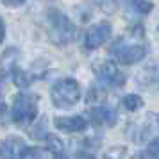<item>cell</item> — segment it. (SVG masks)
Here are the masks:
<instances>
[{
  "label": "cell",
  "mask_w": 159,
  "mask_h": 159,
  "mask_svg": "<svg viewBox=\"0 0 159 159\" xmlns=\"http://www.w3.org/2000/svg\"><path fill=\"white\" fill-rule=\"evenodd\" d=\"M48 38L56 47H66L77 38V27L63 11H48Z\"/></svg>",
  "instance_id": "cell-1"
},
{
  "label": "cell",
  "mask_w": 159,
  "mask_h": 159,
  "mask_svg": "<svg viewBox=\"0 0 159 159\" xmlns=\"http://www.w3.org/2000/svg\"><path fill=\"white\" fill-rule=\"evenodd\" d=\"M11 118L18 127H30L38 118V95L30 93H18L13 98V109Z\"/></svg>",
  "instance_id": "cell-2"
},
{
  "label": "cell",
  "mask_w": 159,
  "mask_h": 159,
  "mask_svg": "<svg viewBox=\"0 0 159 159\" xmlns=\"http://www.w3.org/2000/svg\"><path fill=\"white\" fill-rule=\"evenodd\" d=\"M52 104L59 109H70L80 100V86L72 77L61 79L54 82L50 88Z\"/></svg>",
  "instance_id": "cell-3"
},
{
  "label": "cell",
  "mask_w": 159,
  "mask_h": 159,
  "mask_svg": "<svg viewBox=\"0 0 159 159\" xmlns=\"http://www.w3.org/2000/svg\"><path fill=\"white\" fill-rule=\"evenodd\" d=\"M111 56L115 59L118 65H123V66H132L143 61L145 56H147V48L145 45H139V43H125L123 39H118L113 47H111Z\"/></svg>",
  "instance_id": "cell-4"
},
{
  "label": "cell",
  "mask_w": 159,
  "mask_h": 159,
  "mask_svg": "<svg viewBox=\"0 0 159 159\" xmlns=\"http://www.w3.org/2000/svg\"><path fill=\"white\" fill-rule=\"evenodd\" d=\"M91 68H93L95 77L100 84H107V86H113V88L125 86L127 79L113 61H95Z\"/></svg>",
  "instance_id": "cell-5"
},
{
  "label": "cell",
  "mask_w": 159,
  "mask_h": 159,
  "mask_svg": "<svg viewBox=\"0 0 159 159\" xmlns=\"http://www.w3.org/2000/svg\"><path fill=\"white\" fill-rule=\"evenodd\" d=\"M157 130H159V115L152 111V113H147V115H145L143 120L132 123L129 134H130V138H132L134 143H145V141H148L152 138V134L157 132Z\"/></svg>",
  "instance_id": "cell-6"
},
{
  "label": "cell",
  "mask_w": 159,
  "mask_h": 159,
  "mask_svg": "<svg viewBox=\"0 0 159 159\" xmlns=\"http://www.w3.org/2000/svg\"><path fill=\"white\" fill-rule=\"evenodd\" d=\"M111 34H113V27L107 20H102V22L91 25L86 32V38H84L86 50H97L111 38Z\"/></svg>",
  "instance_id": "cell-7"
},
{
  "label": "cell",
  "mask_w": 159,
  "mask_h": 159,
  "mask_svg": "<svg viewBox=\"0 0 159 159\" xmlns=\"http://www.w3.org/2000/svg\"><path fill=\"white\" fill-rule=\"evenodd\" d=\"M27 145L22 138L9 136L0 141V159H20Z\"/></svg>",
  "instance_id": "cell-8"
},
{
  "label": "cell",
  "mask_w": 159,
  "mask_h": 159,
  "mask_svg": "<svg viewBox=\"0 0 159 159\" xmlns=\"http://www.w3.org/2000/svg\"><path fill=\"white\" fill-rule=\"evenodd\" d=\"M89 123H93L97 127H102V125H115L116 120H118V115H116L115 109H111L109 106H95V107L89 109Z\"/></svg>",
  "instance_id": "cell-9"
},
{
  "label": "cell",
  "mask_w": 159,
  "mask_h": 159,
  "mask_svg": "<svg viewBox=\"0 0 159 159\" xmlns=\"http://www.w3.org/2000/svg\"><path fill=\"white\" fill-rule=\"evenodd\" d=\"M54 125L63 132H82L88 127V120L84 116L75 115V116H56L54 118Z\"/></svg>",
  "instance_id": "cell-10"
},
{
  "label": "cell",
  "mask_w": 159,
  "mask_h": 159,
  "mask_svg": "<svg viewBox=\"0 0 159 159\" xmlns=\"http://www.w3.org/2000/svg\"><path fill=\"white\" fill-rule=\"evenodd\" d=\"M20 57V50L16 47H9L4 50V54L0 56V80H6L9 75H13Z\"/></svg>",
  "instance_id": "cell-11"
},
{
  "label": "cell",
  "mask_w": 159,
  "mask_h": 159,
  "mask_svg": "<svg viewBox=\"0 0 159 159\" xmlns=\"http://www.w3.org/2000/svg\"><path fill=\"white\" fill-rule=\"evenodd\" d=\"M157 68H159V65H148L147 68H143L136 77L138 84L143 86V88H150V84H156V79H157Z\"/></svg>",
  "instance_id": "cell-12"
},
{
  "label": "cell",
  "mask_w": 159,
  "mask_h": 159,
  "mask_svg": "<svg viewBox=\"0 0 159 159\" xmlns=\"http://www.w3.org/2000/svg\"><path fill=\"white\" fill-rule=\"evenodd\" d=\"M45 147H47V150L54 154V156H61L63 152H65V143H63V139L56 134H47L45 136Z\"/></svg>",
  "instance_id": "cell-13"
},
{
  "label": "cell",
  "mask_w": 159,
  "mask_h": 159,
  "mask_svg": "<svg viewBox=\"0 0 159 159\" xmlns=\"http://www.w3.org/2000/svg\"><path fill=\"white\" fill-rule=\"evenodd\" d=\"M13 80H15V84L18 88H29L32 82H34V77H32V73L27 72V70H22V68H15V72H13Z\"/></svg>",
  "instance_id": "cell-14"
},
{
  "label": "cell",
  "mask_w": 159,
  "mask_h": 159,
  "mask_svg": "<svg viewBox=\"0 0 159 159\" xmlns=\"http://www.w3.org/2000/svg\"><path fill=\"white\" fill-rule=\"evenodd\" d=\"M106 89L102 88V84H93V86L88 89V95H86V102L88 104H98L102 106V102L106 98Z\"/></svg>",
  "instance_id": "cell-15"
},
{
  "label": "cell",
  "mask_w": 159,
  "mask_h": 159,
  "mask_svg": "<svg viewBox=\"0 0 159 159\" xmlns=\"http://www.w3.org/2000/svg\"><path fill=\"white\" fill-rule=\"evenodd\" d=\"M139 159H159V136L147 143V148L139 152Z\"/></svg>",
  "instance_id": "cell-16"
},
{
  "label": "cell",
  "mask_w": 159,
  "mask_h": 159,
  "mask_svg": "<svg viewBox=\"0 0 159 159\" xmlns=\"http://www.w3.org/2000/svg\"><path fill=\"white\" fill-rule=\"evenodd\" d=\"M143 106H145V102L139 95L130 93L127 97H123V107L127 109V111H138V109H141Z\"/></svg>",
  "instance_id": "cell-17"
},
{
  "label": "cell",
  "mask_w": 159,
  "mask_h": 159,
  "mask_svg": "<svg viewBox=\"0 0 159 159\" xmlns=\"http://www.w3.org/2000/svg\"><path fill=\"white\" fill-rule=\"evenodd\" d=\"M102 159H127V148L125 147H111L102 154Z\"/></svg>",
  "instance_id": "cell-18"
},
{
  "label": "cell",
  "mask_w": 159,
  "mask_h": 159,
  "mask_svg": "<svg viewBox=\"0 0 159 159\" xmlns=\"http://www.w3.org/2000/svg\"><path fill=\"white\" fill-rule=\"evenodd\" d=\"M130 6L139 15H148L154 9V4H152L150 0H130Z\"/></svg>",
  "instance_id": "cell-19"
},
{
  "label": "cell",
  "mask_w": 159,
  "mask_h": 159,
  "mask_svg": "<svg viewBox=\"0 0 159 159\" xmlns=\"http://www.w3.org/2000/svg\"><path fill=\"white\" fill-rule=\"evenodd\" d=\"M95 4L106 13V15H113L118 7V0H95Z\"/></svg>",
  "instance_id": "cell-20"
},
{
  "label": "cell",
  "mask_w": 159,
  "mask_h": 159,
  "mask_svg": "<svg viewBox=\"0 0 159 159\" xmlns=\"http://www.w3.org/2000/svg\"><path fill=\"white\" fill-rule=\"evenodd\" d=\"M20 159H43V150L38 148V147H30V148L27 147Z\"/></svg>",
  "instance_id": "cell-21"
},
{
  "label": "cell",
  "mask_w": 159,
  "mask_h": 159,
  "mask_svg": "<svg viewBox=\"0 0 159 159\" xmlns=\"http://www.w3.org/2000/svg\"><path fill=\"white\" fill-rule=\"evenodd\" d=\"M45 127H47V118L39 120V123H38L36 127H34L36 130H32V136H34V138H43V139H45V134L41 132V130H43Z\"/></svg>",
  "instance_id": "cell-22"
},
{
  "label": "cell",
  "mask_w": 159,
  "mask_h": 159,
  "mask_svg": "<svg viewBox=\"0 0 159 159\" xmlns=\"http://www.w3.org/2000/svg\"><path fill=\"white\" fill-rule=\"evenodd\" d=\"M75 159H97V157H95L89 150L84 148V150H77L75 152Z\"/></svg>",
  "instance_id": "cell-23"
},
{
  "label": "cell",
  "mask_w": 159,
  "mask_h": 159,
  "mask_svg": "<svg viewBox=\"0 0 159 159\" xmlns=\"http://www.w3.org/2000/svg\"><path fill=\"white\" fill-rule=\"evenodd\" d=\"M2 4L7 7H18V6L25 4V0H2Z\"/></svg>",
  "instance_id": "cell-24"
},
{
  "label": "cell",
  "mask_w": 159,
  "mask_h": 159,
  "mask_svg": "<svg viewBox=\"0 0 159 159\" xmlns=\"http://www.w3.org/2000/svg\"><path fill=\"white\" fill-rule=\"evenodd\" d=\"M6 115H7V106H6L4 98L0 97V120H4V118H6Z\"/></svg>",
  "instance_id": "cell-25"
},
{
  "label": "cell",
  "mask_w": 159,
  "mask_h": 159,
  "mask_svg": "<svg viewBox=\"0 0 159 159\" xmlns=\"http://www.w3.org/2000/svg\"><path fill=\"white\" fill-rule=\"evenodd\" d=\"M4 38H6V23H4L2 18H0V43L4 41Z\"/></svg>",
  "instance_id": "cell-26"
},
{
  "label": "cell",
  "mask_w": 159,
  "mask_h": 159,
  "mask_svg": "<svg viewBox=\"0 0 159 159\" xmlns=\"http://www.w3.org/2000/svg\"><path fill=\"white\" fill-rule=\"evenodd\" d=\"M54 159H70V157H66L65 154H61V156H54Z\"/></svg>",
  "instance_id": "cell-27"
},
{
  "label": "cell",
  "mask_w": 159,
  "mask_h": 159,
  "mask_svg": "<svg viewBox=\"0 0 159 159\" xmlns=\"http://www.w3.org/2000/svg\"><path fill=\"white\" fill-rule=\"evenodd\" d=\"M156 86H157V89H159V68H157V79H156Z\"/></svg>",
  "instance_id": "cell-28"
},
{
  "label": "cell",
  "mask_w": 159,
  "mask_h": 159,
  "mask_svg": "<svg viewBox=\"0 0 159 159\" xmlns=\"http://www.w3.org/2000/svg\"><path fill=\"white\" fill-rule=\"evenodd\" d=\"M157 32H159V27H157Z\"/></svg>",
  "instance_id": "cell-29"
}]
</instances>
